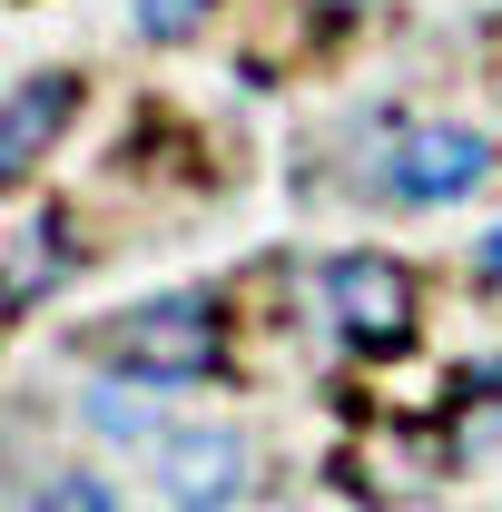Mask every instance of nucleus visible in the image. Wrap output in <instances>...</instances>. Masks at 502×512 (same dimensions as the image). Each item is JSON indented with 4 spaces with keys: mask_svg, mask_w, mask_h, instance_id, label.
Segmentation results:
<instances>
[{
    "mask_svg": "<svg viewBox=\"0 0 502 512\" xmlns=\"http://www.w3.org/2000/svg\"><path fill=\"white\" fill-rule=\"evenodd\" d=\"M109 355V375L148 384V394H178V384H207L217 355H227V296L217 286H168V296H138L128 316H109L89 335Z\"/></svg>",
    "mask_w": 502,
    "mask_h": 512,
    "instance_id": "f257e3e1",
    "label": "nucleus"
},
{
    "mask_svg": "<svg viewBox=\"0 0 502 512\" xmlns=\"http://www.w3.org/2000/svg\"><path fill=\"white\" fill-rule=\"evenodd\" d=\"M502 178V138L483 119H404L384 148L365 207H404V217H434V207H473Z\"/></svg>",
    "mask_w": 502,
    "mask_h": 512,
    "instance_id": "f03ea898",
    "label": "nucleus"
},
{
    "mask_svg": "<svg viewBox=\"0 0 502 512\" xmlns=\"http://www.w3.org/2000/svg\"><path fill=\"white\" fill-rule=\"evenodd\" d=\"M315 296H325V316L345 345H404L414 316H424V286H414V266L384 247H345L315 266Z\"/></svg>",
    "mask_w": 502,
    "mask_h": 512,
    "instance_id": "7ed1b4c3",
    "label": "nucleus"
},
{
    "mask_svg": "<svg viewBox=\"0 0 502 512\" xmlns=\"http://www.w3.org/2000/svg\"><path fill=\"white\" fill-rule=\"evenodd\" d=\"M89 109V69H20L0 89V197H20Z\"/></svg>",
    "mask_w": 502,
    "mask_h": 512,
    "instance_id": "20e7f679",
    "label": "nucleus"
},
{
    "mask_svg": "<svg viewBox=\"0 0 502 512\" xmlns=\"http://www.w3.org/2000/svg\"><path fill=\"white\" fill-rule=\"evenodd\" d=\"M158 483H168V503L178 512H227L247 493V434L237 424H168L158 434Z\"/></svg>",
    "mask_w": 502,
    "mask_h": 512,
    "instance_id": "39448f33",
    "label": "nucleus"
},
{
    "mask_svg": "<svg viewBox=\"0 0 502 512\" xmlns=\"http://www.w3.org/2000/svg\"><path fill=\"white\" fill-rule=\"evenodd\" d=\"M89 424H99L109 444H158V434H168L158 394H148V384H128V375H99V384H89Z\"/></svg>",
    "mask_w": 502,
    "mask_h": 512,
    "instance_id": "423d86ee",
    "label": "nucleus"
},
{
    "mask_svg": "<svg viewBox=\"0 0 502 512\" xmlns=\"http://www.w3.org/2000/svg\"><path fill=\"white\" fill-rule=\"evenodd\" d=\"M207 20H217V0H128V30H138V50H188Z\"/></svg>",
    "mask_w": 502,
    "mask_h": 512,
    "instance_id": "0eeeda50",
    "label": "nucleus"
},
{
    "mask_svg": "<svg viewBox=\"0 0 502 512\" xmlns=\"http://www.w3.org/2000/svg\"><path fill=\"white\" fill-rule=\"evenodd\" d=\"M30 512H119V493L89 483V473H69V483H40V503H30Z\"/></svg>",
    "mask_w": 502,
    "mask_h": 512,
    "instance_id": "6e6552de",
    "label": "nucleus"
},
{
    "mask_svg": "<svg viewBox=\"0 0 502 512\" xmlns=\"http://www.w3.org/2000/svg\"><path fill=\"white\" fill-rule=\"evenodd\" d=\"M473 286H483V296H502V227H483V237H473Z\"/></svg>",
    "mask_w": 502,
    "mask_h": 512,
    "instance_id": "1a4fd4ad",
    "label": "nucleus"
}]
</instances>
